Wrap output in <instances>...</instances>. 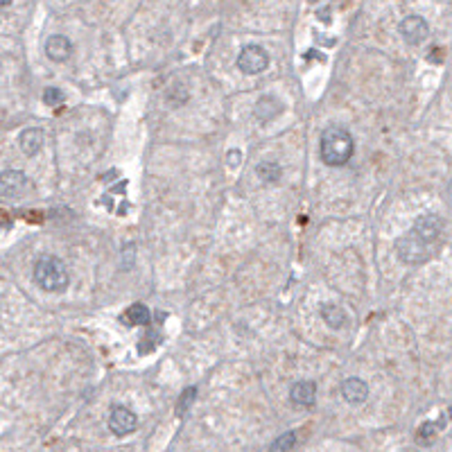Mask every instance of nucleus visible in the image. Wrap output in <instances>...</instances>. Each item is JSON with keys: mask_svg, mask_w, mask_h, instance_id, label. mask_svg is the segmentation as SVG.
Masks as SVG:
<instances>
[{"mask_svg": "<svg viewBox=\"0 0 452 452\" xmlns=\"http://www.w3.org/2000/svg\"><path fill=\"white\" fill-rule=\"evenodd\" d=\"M18 145L25 156H37L43 147V132L37 127H30V129H23L18 136Z\"/></svg>", "mask_w": 452, "mask_h": 452, "instance_id": "ddd939ff", "label": "nucleus"}, {"mask_svg": "<svg viewBox=\"0 0 452 452\" xmlns=\"http://www.w3.org/2000/svg\"><path fill=\"white\" fill-rule=\"evenodd\" d=\"M283 111V102L274 98V95H265L256 102V107H253V115L260 120V122H270L274 120L276 115H281Z\"/></svg>", "mask_w": 452, "mask_h": 452, "instance_id": "f8f14e48", "label": "nucleus"}, {"mask_svg": "<svg viewBox=\"0 0 452 452\" xmlns=\"http://www.w3.org/2000/svg\"><path fill=\"white\" fill-rule=\"evenodd\" d=\"M240 161H242V154L238 152V149H231V152H228V166L236 168V166H240Z\"/></svg>", "mask_w": 452, "mask_h": 452, "instance_id": "412c9836", "label": "nucleus"}, {"mask_svg": "<svg viewBox=\"0 0 452 452\" xmlns=\"http://www.w3.org/2000/svg\"><path fill=\"white\" fill-rule=\"evenodd\" d=\"M441 219H439L436 215H423L416 219V224H414V233L419 236L423 242H427V245H432L434 240H439V236H441Z\"/></svg>", "mask_w": 452, "mask_h": 452, "instance_id": "6e6552de", "label": "nucleus"}, {"mask_svg": "<svg viewBox=\"0 0 452 452\" xmlns=\"http://www.w3.org/2000/svg\"><path fill=\"white\" fill-rule=\"evenodd\" d=\"M267 66H270V54L256 43L245 45L238 54V71L245 75H258L262 71H267Z\"/></svg>", "mask_w": 452, "mask_h": 452, "instance_id": "20e7f679", "label": "nucleus"}, {"mask_svg": "<svg viewBox=\"0 0 452 452\" xmlns=\"http://www.w3.org/2000/svg\"><path fill=\"white\" fill-rule=\"evenodd\" d=\"M398 32L407 45H421L427 37H430V25H427V21L423 16L412 14L400 21Z\"/></svg>", "mask_w": 452, "mask_h": 452, "instance_id": "39448f33", "label": "nucleus"}, {"mask_svg": "<svg viewBox=\"0 0 452 452\" xmlns=\"http://www.w3.org/2000/svg\"><path fill=\"white\" fill-rule=\"evenodd\" d=\"M197 398V387H188L183 393H181V398H179V405H177V416H183L185 412L190 410V405L195 402Z\"/></svg>", "mask_w": 452, "mask_h": 452, "instance_id": "aec40b11", "label": "nucleus"}, {"mask_svg": "<svg viewBox=\"0 0 452 452\" xmlns=\"http://www.w3.org/2000/svg\"><path fill=\"white\" fill-rule=\"evenodd\" d=\"M355 141L344 127H326L321 134V161L330 168H342L351 161Z\"/></svg>", "mask_w": 452, "mask_h": 452, "instance_id": "f257e3e1", "label": "nucleus"}, {"mask_svg": "<svg viewBox=\"0 0 452 452\" xmlns=\"http://www.w3.org/2000/svg\"><path fill=\"white\" fill-rule=\"evenodd\" d=\"M34 281L43 292H64L71 283V276L62 258L57 256H41L34 262Z\"/></svg>", "mask_w": 452, "mask_h": 452, "instance_id": "f03ea898", "label": "nucleus"}, {"mask_svg": "<svg viewBox=\"0 0 452 452\" xmlns=\"http://www.w3.org/2000/svg\"><path fill=\"white\" fill-rule=\"evenodd\" d=\"M120 321L129 323V326H149V308L145 303H134L132 308H127Z\"/></svg>", "mask_w": 452, "mask_h": 452, "instance_id": "4468645a", "label": "nucleus"}, {"mask_svg": "<svg viewBox=\"0 0 452 452\" xmlns=\"http://www.w3.org/2000/svg\"><path fill=\"white\" fill-rule=\"evenodd\" d=\"M28 188V177L18 170H5L0 175V195L11 199V197H18L21 192H25Z\"/></svg>", "mask_w": 452, "mask_h": 452, "instance_id": "0eeeda50", "label": "nucleus"}, {"mask_svg": "<svg viewBox=\"0 0 452 452\" xmlns=\"http://www.w3.org/2000/svg\"><path fill=\"white\" fill-rule=\"evenodd\" d=\"M256 175L265 183H276L283 177V168L274 163V161H262V163H258V168H256Z\"/></svg>", "mask_w": 452, "mask_h": 452, "instance_id": "dca6fc26", "label": "nucleus"}, {"mask_svg": "<svg viewBox=\"0 0 452 452\" xmlns=\"http://www.w3.org/2000/svg\"><path fill=\"white\" fill-rule=\"evenodd\" d=\"M43 102L48 104V107H62V104L66 102V93L62 88L48 86L43 91Z\"/></svg>", "mask_w": 452, "mask_h": 452, "instance_id": "a211bd4d", "label": "nucleus"}, {"mask_svg": "<svg viewBox=\"0 0 452 452\" xmlns=\"http://www.w3.org/2000/svg\"><path fill=\"white\" fill-rule=\"evenodd\" d=\"M45 54L50 57L52 62H68L73 54V43L64 34H52V37L45 41Z\"/></svg>", "mask_w": 452, "mask_h": 452, "instance_id": "9b49d317", "label": "nucleus"}, {"mask_svg": "<svg viewBox=\"0 0 452 452\" xmlns=\"http://www.w3.org/2000/svg\"><path fill=\"white\" fill-rule=\"evenodd\" d=\"M396 251H398V258L407 265H421L430 258V245L423 242L414 231L396 240Z\"/></svg>", "mask_w": 452, "mask_h": 452, "instance_id": "7ed1b4c3", "label": "nucleus"}, {"mask_svg": "<svg viewBox=\"0 0 452 452\" xmlns=\"http://www.w3.org/2000/svg\"><path fill=\"white\" fill-rule=\"evenodd\" d=\"M294 444H296V434L294 432H287V434L276 439V441L272 444V448H270V452H289Z\"/></svg>", "mask_w": 452, "mask_h": 452, "instance_id": "6ab92c4d", "label": "nucleus"}, {"mask_svg": "<svg viewBox=\"0 0 452 452\" xmlns=\"http://www.w3.org/2000/svg\"><path fill=\"white\" fill-rule=\"evenodd\" d=\"M444 427V421H439V423H432V421H427L419 427V432H416V441H419L421 446H430L434 439H436V432Z\"/></svg>", "mask_w": 452, "mask_h": 452, "instance_id": "f3484780", "label": "nucleus"}, {"mask_svg": "<svg viewBox=\"0 0 452 452\" xmlns=\"http://www.w3.org/2000/svg\"><path fill=\"white\" fill-rule=\"evenodd\" d=\"M136 427H138V416L132 410L122 407V405H115V407H111V412H109V430L115 436L132 434Z\"/></svg>", "mask_w": 452, "mask_h": 452, "instance_id": "423d86ee", "label": "nucleus"}, {"mask_svg": "<svg viewBox=\"0 0 452 452\" xmlns=\"http://www.w3.org/2000/svg\"><path fill=\"white\" fill-rule=\"evenodd\" d=\"M321 317H323V321H326L328 326L335 328V330H340V328L346 326V323H349V317H346V312H344L340 306H335V303L321 306Z\"/></svg>", "mask_w": 452, "mask_h": 452, "instance_id": "2eb2a0df", "label": "nucleus"}, {"mask_svg": "<svg viewBox=\"0 0 452 452\" xmlns=\"http://www.w3.org/2000/svg\"><path fill=\"white\" fill-rule=\"evenodd\" d=\"M317 398V385L312 380H299L289 389V400L299 407H312Z\"/></svg>", "mask_w": 452, "mask_h": 452, "instance_id": "9d476101", "label": "nucleus"}, {"mask_svg": "<svg viewBox=\"0 0 452 452\" xmlns=\"http://www.w3.org/2000/svg\"><path fill=\"white\" fill-rule=\"evenodd\" d=\"M450 414H452V407H450Z\"/></svg>", "mask_w": 452, "mask_h": 452, "instance_id": "4be33fe9", "label": "nucleus"}, {"mask_svg": "<svg viewBox=\"0 0 452 452\" xmlns=\"http://www.w3.org/2000/svg\"><path fill=\"white\" fill-rule=\"evenodd\" d=\"M342 398L351 405H362L369 398V385L362 378H346L342 382Z\"/></svg>", "mask_w": 452, "mask_h": 452, "instance_id": "1a4fd4ad", "label": "nucleus"}]
</instances>
